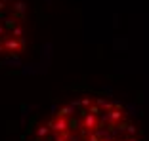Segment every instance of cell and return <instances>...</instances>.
I'll list each match as a JSON object with an SVG mask.
<instances>
[{"label":"cell","instance_id":"obj_1","mask_svg":"<svg viewBox=\"0 0 149 141\" xmlns=\"http://www.w3.org/2000/svg\"><path fill=\"white\" fill-rule=\"evenodd\" d=\"M31 141H141V133L118 101L103 95H79L44 118Z\"/></svg>","mask_w":149,"mask_h":141}]
</instances>
